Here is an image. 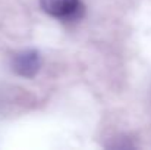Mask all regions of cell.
I'll list each match as a JSON object with an SVG mask.
<instances>
[{
    "label": "cell",
    "mask_w": 151,
    "mask_h": 150,
    "mask_svg": "<svg viewBox=\"0 0 151 150\" xmlns=\"http://www.w3.org/2000/svg\"><path fill=\"white\" fill-rule=\"evenodd\" d=\"M40 4L46 13L59 19H76L84 13L81 0H40Z\"/></svg>",
    "instance_id": "6da1fadb"
},
{
    "label": "cell",
    "mask_w": 151,
    "mask_h": 150,
    "mask_svg": "<svg viewBox=\"0 0 151 150\" xmlns=\"http://www.w3.org/2000/svg\"><path fill=\"white\" fill-rule=\"evenodd\" d=\"M41 63H43V60L37 50H24L13 56L12 69L21 77L32 78L40 71Z\"/></svg>",
    "instance_id": "7a4b0ae2"
}]
</instances>
